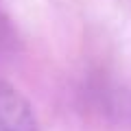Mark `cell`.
<instances>
[{
  "instance_id": "6da1fadb",
  "label": "cell",
  "mask_w": 131,
  "mask_h": 131,
  "mask_svg": "<svg viewBox=\"0 0 131 131\" xmlns=\"http://www.w3.org/2000/svg\"><path fill=\"white\" fill-rule=\"evenodd\" d=\"M0 131H37L33 105L7 81H0Z\"/></svg>"
}]
</instances>
